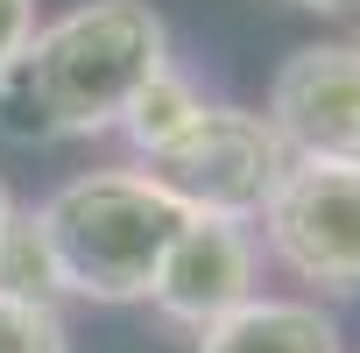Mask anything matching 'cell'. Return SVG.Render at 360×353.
<instances>
[{"mask_svg": "<svg viewBox=\"0 0 360 353\" xmlns=\"http://www.w3.org/2000/svg\"><path fill=\"white\" fill-rule=\"evenodd\" d=\"M198 113H205V92H198L184 71H176V64H162V71H155V78H148L134 99H127L120 134H127V141H134V155L148 162V155H162L176 134H184Z\"/></svg>", "mask_w": 360, "mask_h": 353, "instance_id": "obj_8", "label": "cell"}, {"mask_svg": "<svg viewBox=\"0 0 360 353\" xmlns=\"http://www.w3.org/2000/svg\"><path fill=\"white\" fill-rule=\"evenodd\" d=\"M0 353H71V325L43 297H8L0 290Z\"/></svg>", "mask_w": 360, "mask_h": 353, "instance_id": "obj_10", "label": "cell"}, {"mask_svg": "<svg viewBox=\"0 0 360 353\" xmlns=\"http://www.w3.org/2000/svg\"><path fill=\"white\" fill-rule=\"evenodd\" d=\"M262 240L297 283L325 297H360V162L290 155L262 205Z\"/></svg>", "mask_w": 360, "mask_h": 353, "instance_id": "obj_4", "label": "cell"}, {"mask_svg": "<svg viewBox=\"0 0 360 353\" xmlns=\"http://www.w3.org/2000/svg\"><path fill=\"white\" fill-rule=\"evenodd\" d=\"M169 64V29L148 0H78L71 15L36 22L29 50L0 78V134L43 141H92L113 134L127 99Z\"/></svg>", "mask_w": 360, "mask_h": 353, "instance_id": "obj_1", "label": "cell"}, {"mask_svg": "<svg viewBox=\"0 0 360 353\" xmlns=\"http://www.w3.org/2000/svg\"><path fill=\"white\" fill-rule=\"evenodd\" d=\"M283 162L290 155H283V141H276V127L262 113L205 99V113L184 134H176L162 155L134 162V169L148 176V184H162L191 219H240L248 226V219H262Z\"/></svg>", "mask_w": 360, "mask_h": 353, "instance_id": "obj_3", "label": "cell"}, {"mask_svg": "<svg viewBox=\"0 0 360 353\" xmlns=\"http://www.w3.org/2000/svg\"><path fill=\"white\" fill-rule=\"evenodd\" d=\"M8 219H15V191H8V184H0V226H8Z\"/></svg>", "mask_w": 360, "mask_h": 353, "instance_id": "obj_13", "label": "cell"}, {"mask_svg": "<svg viewBox=\"0 0 360 353\" xmlns=\"http://www.w3.org/2000/svg\"><path fill=\"white\" fill-rule=\"evenodd\" d=\"M290 8H311V15H360V0H290Z\"/></svg>", "mask_w": 360, "mask_h": 353, "instance_id": "obj_12", "label": "cell"}, {"mask_svg": "<svg viewBox=\"0 0 360 353\" xmlns=\"http://www.w3.org/2000/svg\"><path fill=\"white\" fill-rule=\"evenodd\" d=\"M29 36H36V0H0V78L29 50Z\"/></svg>", "mask_w": 360, "mask_h": 353, "instance_id": "obj_11", "label": "cell"}, {"mask_svg": "<svg viewBox=\"0 0 360 353\" xmlns=\"http://www.w3.org/2000/svg\"><path fill=\"white\" fill-rule=\"evenodd\" d=\"M43 240L57 255L64 297L92 304H148L155 269L191 212L176 205L162 184H148L141 169H85L71 184H57L43 205Z\"/></svg>", "mask_w": 360, "mask_h": 353, "instance_id": "obj_2", "label": "cell"}, {"mask_svg": "<svg viewBox=\"0 0 360 353\" xmlns=\"http://www.w3.org/2000/svg\"><path fill=\"white\" fill-rule=\"evenodd\" d=\"M255 276H262V248L240 219H184L155 269L148 304L169 325H184L191 339H205L219 318H233L248 297H262Z\"/></svg>", "mask_w": 360, "mask_h": 353, "instance_id": "obj_6", "label": "cell"}, {"mask_svg": "<svg viewBox=\"0 0 360 353\" xmlns=\"http://www.w3.org/2000/svg\"><path fill=\"white\" fill-rule=\"evenodd\" d=\"M198 353H339V325L304 297H248L198 339Z\"/></svg>", "mask_w": 360, "mask_h": 353, "instance_id": "obj_7", "label": "cell"}, {"mask_svg": "<svg viewBox=\"0 0 360 353\" xmlns=\"http://www.w3.org/2000/svg\"><path fill=\"white\" fill-rule=\"evenodd\" d=\"M262 120L297 162H360V43H304L276 64Z\"/></svg>", "mask_w": 360, "mask_h": 353, "instance_id": "obj_5", "label": "cell"}, {"mask_svg": "<svg viewBox=\"0 0 360 353\" xmlns=\"http://www.w3.org/2000/svg\"><path fill=\"white\" fill-rule=\"evenodd\" d=\"M0 290H8V297H43V304L64 297L57 255H50V240H43L36 205H15V219L0 226Z\"/></svg>", "mask_w": 360, "mask_h": 353, "instance_id": "obj_9", "label": "cell"}]
</instances>
